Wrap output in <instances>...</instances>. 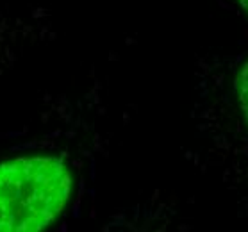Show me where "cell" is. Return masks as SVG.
I'll list each match as a JSON object with an SVG mask.
<instances>
[{"instance_id":"cell-1","label":"cell","mask_w":248,"mask_h":232,"mask_svg":"<svg viewBox=\"0 0 248 232\" xmlns=\"http://www.w3.org/2000/svg\"><path fill=\"white\" fill-rule=\"evenodd\" d=\"M187 161L248 215V46L195 61Z\"/></svg>"},{"instance_id":"cell-2","label":"cell","mask_w":248,"mask_h":232,"mask_svg":"<svg viewBox=\"0 0 248 232\" xmlns=\"http://www.w3.org/2000/svg\"><path fill=\"white\" fill-rule=\"evenodd\" d=\"M74 171L62 155H27L0 164V231L52 225L74 195Z\"/></svg>"},{"instance_id":"cell-3","label":"cell","mask_w":248,"mask_h":232,"mask_svg":"<svg viewBox=\"0 0 248 232\" xmlns=\"http://www.w3.org/2000/svg\"><path fill=\"white\" fill-rule=\"evenodd\" d=\"M232 2H234V6H236L239 11H243L248 16V0H232Z\"/></svg>"}]
</instances>
